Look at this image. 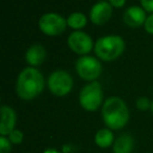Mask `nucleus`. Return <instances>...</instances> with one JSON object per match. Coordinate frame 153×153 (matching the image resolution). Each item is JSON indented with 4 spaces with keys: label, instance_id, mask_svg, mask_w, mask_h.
Segmentation results:
<instances>
[{
    "label": "nucleus",
    "instance_id": "f257e3e1",
    "mask_svg": "<svg viewBox=\"0 0 153 153\" xmlns=\"http://www.w3.org/2000/svg\"><path fill=\"white\" fill-rule=\"evenodd\" d=\"M44 89L43 74L36 67L28 66L20 71L16 82V92L23 101H32Z\"/></svg>",
    "mask_w": 153,
    "mask_h": 153
},
{
    "label": "nucleus",
    "instance_id": "f03ea898",
    "mask_svg": "<svg viewBox=\"0 0 153 153\" xmlns=\"http://www.w3.org/2000/svg\"><path fill=\"white\" fill-rule=\"evenodd\" d=\"M102 117L107 128L111 130H121L129 121V109L121 98L110 97L103 103Z\"/></svg>",
    "mask_w": 153,
    "mask_h": 153
},
{
    "label": "nucleus",
    "instance_id": "7ed1b4c3",
    "mask_svg": "<svg viewBox=\"0 0 153 153\" xmlns=\"http://www.w3.org/2000/svg\"><path fill=\"white\" fill-rule=\"evenodd\" d=\"M94 49L100 60L112 62L123 55L125 51V41L117 35H109L99 38L94 43Z\"/></svg>",
    "mask_w": 153,
    "mask_h": 153
},
{
    "label": "nucleus",
    "instance_id": "20e7f679",
    "mask_svg": "<svg viewBox=\"0 0 153 153\" xmlns=\"http://www.w3.org/2000/svg\"><path fill=\"white\" fill-rule=\"evenodd\" d=\"M81 107L86 111H97L103 106V89L98 81L89 82L81 89L79 94Z\"/></svg>",
    "mask_w": 153,
    "mask_h": 153
},
{
    "label": "nucleus",
    "instance_id": "39448f33",
    "mask_svg": "<svg viewBox=\"0 0 153 153\" xmlns=\"http://www.w3.org/2000/svg\"><path fill=\"white\" fill-rule=\"evenodd\" d=\"M102 64L100 60L92 56H81L76 62V71L82 80L94 82L102 74Z\"/></svg>",
    "mask_w": 153,
    "mask_h": 153
},
{
    "label": "nucleus",
    "instance_id": "423d86ee",
    "mask_svg": "<svg viewBox=\"0 0 153 153\" xmlns=\"http://www.w3.org/2000/svg\"><path fill=\"white\" fill-rule=\"evenodd\" d=\"M48 89L56 97H65L70 94L74 86V80L69 72L58 69L51 72L47 80Z\"/></svg>",
    "mask_w": 153,
    "mask_h": 153
},
{
    "label": "nucleus",
    "instance_id": "0eeeda50",
    "mask_svg": "<svg viewBox=\"0 0 153 153\" xmlns=\"http://www.w3.org/2000/svg\"><path fill=\"white\" fill-rule=\"evenodd\" d=\"M39 30L49 37L62 35L67 27V19L57 13H47L40 17L38 22Z\"/></svg>",
    "mask_w": 153,
    "mask_h": 153
},
{
    "label": "nucleus",
    "instance_id": "6e6552de",
    "mask_svg": "<svg viewBox=\"0 0 153 153\" xmlns=\"http://www.w3.org/2000/svg\"><path fill=\"white\" fill-rule=\"evenodd\" d=\"M67 44L74 53L80 56L88 55L94 47L92 38L82 30L72 32L67 38Z\"/></svg>",
    "mask_w": 153,
    "mask_h": 153
},
{
    "label": "nucleus",
    "instance_id": "1a4fd4ad",
    "mask_svg": "<svg viewBox=\"0 0 153 153\" xmlns=\"http://www.w3.org/2000/svg\"><path fill=\"white\" fill-rule=\"evenodd\" d=\"M113 7L108 1H99L94 4L89 12V19L94 25H104L110 20Z\"/></svg>",
    "mask_w": 153,
    "mask_h": 153
},
{
    "label": "nucleus",
    "instance_id": "9d476101",
    "mask_svg": "<svg viewBox=\"0 0 153 153\" xmlns=\"http://www.w3.org/2000/svg\"><path fill=\"white\" fill-rule=\"evenodd\" d=\"M1 112V123H0V134L9 135L14 129H16L17 113L12 107L2 105L0 108Z\"/></svg>",
    "mask_w": 153,
    "mask_h": 153
},
{
    "label": "nucleus",
    "instance_id": "9b49d317",
    "mask_svg": "<svg viewBox=\"0 0 153 153\" xmlns=\"http://www.w3.org/2000/svg\"><path fill=\"white\" fill-rule=\"evenodd\" d=\"M146 18V11L142 7H137V5L128 7L123 16V20L125 24L132 28H137L144 25Z\"/></svg>",
    "mask_w": 153,
    "mask_h": 153
},
{
    "label": "nucleus",
    "instance_id": "f8f14e48",
    "mask_svg": "<svg viewBox=\"0 0 153 153\" xmlns=\"http://www.w3.org/2000/svg\"><path fill=\"white\" fill-rule=\"evenodd\" d=\"M46 49L41 44H33L25 53V61L32 67L40 66L46 59Z\"/></svg>",
    "mask_w": 153,
    "mask_h": 153
},
{
    "label": "nucleus",
    "instance_id": "ddd939ff",
    "mask_svg": "<svg viewBox=\"0 0 153 153\" xmlns=\"http://www.w3.org/2000/svg\"><path fill=\"white\" fill-rule=\"evenodd\" d=\"M134 147V140L130 134L120 135L112 145L113 153H131Z\"/></svg>",
    "mask_w": 153,
    "mask_h": 153
},
{
    "label": "nucleus",
    "instance_id": "4468645a",
    "mask_svg": "<svg viewBox=\"0 0 153 153\" xmlns=\"http://www.w3.org/2000/svg\"><path fill=\"white\" fill-rule=\"evenodd\" d=\"M114 135L113 132L109 128H102V129L98 130V132L94 135V143L99 148L106 149L113 145L114 143Z\"/></svg>",
    "mask_w": 153,
    "mask_h": 153
},
{
    "label": "nucleus",
    "instance_id": "2eb2a0df",
    "mask_svg": "<svg viewBox=\"0 0 153 153\" xmlns=\"http://www.w3.org/2000/svg\"><path fill=\"white\" fill-rule=\"evenodd\" d=\"M87 24V17L83 13L74 12L67 17V25L74 30H81Z\"/></svg>",
    "mask_w": 153,
    "mask_h": 153
},
{
    "label": "nucleus",
    "instance_id": "dca6fc26",
    "mask_svg": "<svg viewBox=\"0 0 153 153\" xmlns=\"http://www.w3.org/2000/svg\"><path fill=\"white\" fill-rule=\"evenodd\" d=\"M9 140L13 145H20L24 140V133L21 130L14 129L11 133L9 134Z\"/></svg>",
    "mask_w": 153,
    "mask_h": 153
},
{
    "label": "nucleus",
    "instance_id": "f3484780",
    "mask_svg": "<svg viewBox=\"0 0 153 153\" xmlns=\"http://www.w3.org/2000/svg\"><path fill=\"white\" fill-rule=\"evenodd\" d=\"M151 102L146 97H140L136 100V108L140 111H147L151 108Z\"/></svg>",
    "mask_w": 153,
    "mask_h": 153
},
{
    "label": "nucleus",
    "instance_id": "a211bd4d",
    "mask_svg": "<svg viewBox=\"0 0 153 153\" xmlns=\"http://www.w3.org/2000/svg\"><path fill=\"white\" fill-rule=\"evenodd\" d=\"M12 143L5 135L0 136V153H11Z\"/></svg>",
    "mask_w": 153,
    "mask_h": 153
},
{
    "label": "nucleus",
    "instance_id": "6ab92c4d",
    "mask_svg": "<svg viewBox=\"0 0 153 153\" xmlns=\"http://www.w3.org/2000/svg\"><path fill=\"white\" fill-rule=\"evenodd\" d=\"M144 28L149 35H153V14L149 15L146 18V21L144 23Z\"/></svg>",
    "mask_w": 153,
    "mask_h": 153
},
{
    "label": "nucleus",
    "instance_id": "aec40b11",
    "mask_svg": "<svg viewBox=\"0 0 153 153\" xmlns=\"http://www.w3.org/2000/svg\"><path fill=\"white\" fill-rule=\"evenodd\" d=\"M140 5L146 12L153 14V0H140Z\"/></svg>",
    "mask_w": 153,
    "mask_h": 153
},
{
    "label": "nucleus",
    "instance_id": "412c9836",
    "mask_svg": "<svg viewBox=\"0 0 153 153\" xmlns=\"http://www.w3.org/2000/svg\"><path fill=\"white\" fill-rule=\"evenodd\" d=\"M108 2L110 3L112 7L121 9L126 4V0H108Z\"/></svg>",
    "mask_w": 153,
    "mask_h": 153
},
{
    "label": "nucleus",
    "instance_id": "4be33fe9",
    "mask_svg": "<svg viewBox=\"0 0 153 153\" xmlns=\"http://www.w3.org/2000/svg\"><path fill=\"white\" fill-rule=\"evenodd\" d=\"M43 153H61V152L55 148H48V149H46Z\"/></svg>",
    "mask_w": 153,
    "mask_h": 153
},
{
    "label": "nucleus",
    "instance_id": "5701e85b",
    "mask_svg": "<svg viewBox=\"0 0 153 153\" xmlns=\"http://www.w3.org/2000/svg\"><path fill=\"white\" fill-rule=\"evenodd\" d=\"M151 111H152V113H153V101H152V102H151Z\"/></svg>",
    "mask_w": 153,
    "mask_h": 153
},
{
    "label": "nucleus",
    "instance_id": "b1692460",
    "mask_svg": "<svg viewBox=\"0 0 153 153\" xmlns=\"http://www.w3.org/2000/svg\"><path fill=\"white\" fill-rule=\"evenodd\" d=\"M100 1H101V0H100ZM102 1H103V0H102Z\"/></svg>",
    "mask_w": 153,
    "mask_h": 153
}]
</instances>
